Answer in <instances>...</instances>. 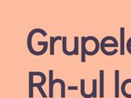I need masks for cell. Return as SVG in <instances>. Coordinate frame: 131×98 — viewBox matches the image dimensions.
Segmentation results:
<instances>
[{
  "label": "cell",
  "instance_id": "cell-9",
  "mask_svg": "<svg viewBox=\"0 0 131 98\" xmlns=\"http://www.w3.org/2000/svg\"><path fill=\"white\" fill-rule=\"evenodd\" d=\"M62 50H63V53L67 56H71L75 54L74 50L70 52V51H68L67 50V37L66 36H63L62 37Z\"/></svg>",
  "mask_w": 131,
  "mask_h": 98
},
{
  "label": "cell",
  "instance_id": "cell-1",
  "mask_svg": "<svg viewBox=\"0 0 131 98\" xmlns=\"http://www.w3.org/2000/svg\"><path fill=\"white\" fill-rule=\"evenodd\" d=\"M101 42L94 36L82 37V62H86V55L93 56L100 50Z\"/></svg>",
  "mask_w": 131,
  "mask_h": 98
},
{
  "label": "cell",
  "instance_id": "cell-11",
  "mask_svg": "<svg viewBox=\"0 0 131 98\" xmlns=\"http://www.w3.org/2000/svg\"><path fill=\"white\" fill-rule=\"evenodd\" d=\"M62 39V37L61 36H57V37H51L50 38V55H54V45L55 42H57L58 40H61Z\"/></svg>",
  "mask_w": 131,
  "mask_h": 98
},
{
  "label": "cell",
  "instance_id": "cell-14",
  "mask_svg": "<svg viewBox=\"0 0 131 98\" xmlns=\"http://www.w3.org/2000/svg\"><path fill=\"white\" fill-rule=\"evenodd\" d=\"M126 50H127L128 53L129 54H131V37L127 40V42L126 43Z\"/></svg>",
  "mask_w": 131,
  "mask_h": 98
},
{
  "label": "cell",
  "instance_id": "cell-4",
  "mask_svg": "<svg viewBox=\"0 0 131 98\" xmlns=\"http://www.w3.org/2000/svg\"><path fill=\"white\" fill-rule=\"evenodd\" d=\"M53 71L50 70L49 71V97L53 98V86L56 83H60L61 85V98H64L66 96L65 95V82L64 80L61 79H53Z\"/></svg>",
  "mask_w": 131,
  "mask_h": 98
},
{
  "label": "cell",
  "instance_id": "cell-13",
  "mask_svg": "<svg viewBox=\"0 0 131 98\" xmlns=\"http://www.w3.org/2000/svg\"><path fill=\"white\" fill-rule=\"evenodd\" d=\"M74 39H75V43H74L73 50L75 52V55H78L79 54V37L78 36H75Z\"/></svg>",
  "mask_w": 131,
  "mask_h": 98
},
{
  "label": "cell",
  "instance_id": "cell-12",
  "mask_svg": "<svg viewBox=\"0 0 131 98\" xmlns=\"http://www.w3.org/2000/svg\"><path fill=\"white\" fill-rule=\"evenodd\" d=\"M92 85H93V88H92V92L91 93L93 94V97L96 98L97 97V79H93L92 81Z\"/></svg>",
  "mask_w": 131,
  "mask_h": 98
},
{
  "label": "cell",
  "instance_id": "cell-6",
  "mask_svg": "<svg viewBox=\"0 0 131 98\" xmlns=\"http://www.w3.org/2000/svg\"><path fill=\"white\" fill-rule=\"evenodd\" d=\"M119 96V71H115V97Z\"/></svg>",
  "mask_w": 131,
  "mask_h": 98
},
{
  "label": "cell",
  "instance_id": "cell-7",
  "mask_svg": "<svg viewBox=\"0 0 131 98\" xmlns=\"http://www.w3.org/2000/svg\"><path fill=\"white\" fill-rule=\"evenodd\" d=\"M125 28H120V54L123 56L125 53Z\"/></svg>",
  "mask_w": 131,
  "mask_h": 98
},
{
  "label": "cell",
  "instance_id": "cell-10",
  "mask_svg": "<svg viewBox=\"0 0 131 98\" xmlns=\"http://www.w3.org/2000/svg\"><path fill=\"white\" fill-rule=\"evenodd\" d=\"M80 85H81V95L85 98H92L93 95L92 93H86L85 91V79H82L80 80Z\"/></svg>",
  "mask_w": 131,
  "mask_h": 98
},
{
  "label": "cell",
  "instance_id": "cell-8",
  "mask_svg": "<svg viewBox=\"0 0 131 98\" xmlns=\"http://www.w3.org/2000/svg\"><path fill=\"white\" fill-rule=\"evenodd\" d=\"M104 71L100 70V97L104 98Z\"/></svg>",
  "mask_w": 131,
  "mask_h": 98
},
{
  "label": "cell",
  "instance_id": "cell-2",
  "mask_svg": "<svg viewBox=\"0 0 131 98\" xmlns=\"http://www.w3.org/2000/svg\"><path fill=\"white\" fill-rule=\"evenodd\" d=\"M46 78L42 72L30 71L29 72V97L32 98L34 96V88H38L39 93L43 98H47V96L42 90V85L46 83Z\"/></svg>",
  "mask_w": 131,
  "mask_h": 98
},
{
  "label": "cell",
  "instance_id": "cell-5",
  "mask_svg": "<svg viewBox=\"0 0 131 98\" xmlns=\"http://www.w3.org/2000/svg\"><path fill=\"white\" fill-rule=\"evenodd\" d=\"M121 93L126 98H131V79L124 80L121 85Z\"/></svg>",
  "mask_w": 131,
  "mask_h": 98
},
{
  "label": "cell",
  "instance_id": "cell-3",
  "mask_svg": "<svg viewBox=\"0 0 131 98\" xmlns=\"http://www.w3.org/2000/svg\"><path fill=\"white\" fill-rule=\"evenodd\" d=\"M118 42L113 36H106L101 42V47L102 53L106 56H113L118 53Z\"/></svg>",
  "mask_w": 131,
  "mask_h": 98
}]
</instances>
